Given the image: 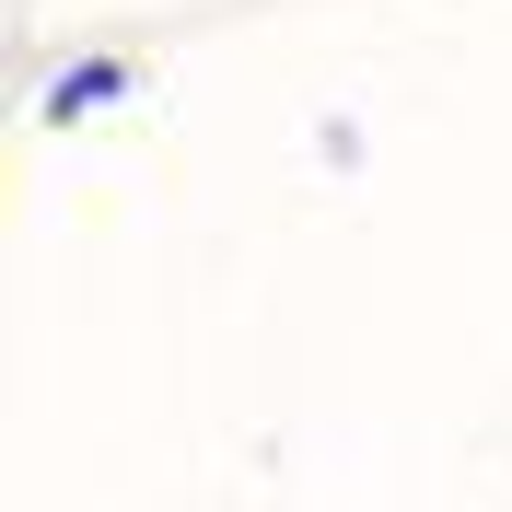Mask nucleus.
<instances>
[{
  "mask_svg": "<svg viewBox=\"0 0 512 512\" xmlns=\"http://www.w3.org/2000/svg\"><path fill=\"white\" fill-rule=\"evenodd\" d=\"M105 94H117V70H70V82H59V117H82V105H105Z\"/></svg>",
  "mask_w": 512,
  "mask_h": 512,
  "instance_id": "1",
  "label": "nucleus"
}]
</instances>
